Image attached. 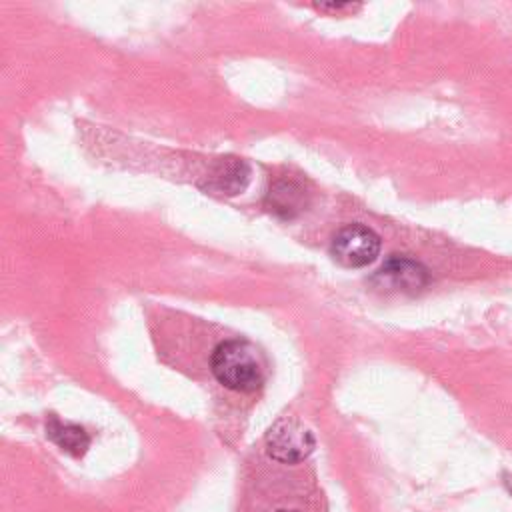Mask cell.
<instances>
[{"mask_svg": "<svg viewBox=\"0 0 512 512\" xmlns=\"http://www.w3.org/2000/svg\"><path fill=\"white\" fill-rule=\"evenodd\" d=\"M306 190L294 180L276 182L266 194V208L280 218H294L306 206Z\"/></svg>", "mask_w": 512, "mask_h": 512, "instance_id": "cell-6", "label": "cell"}, {"mask_svg": "<svg viewBox=\"0 0 512 512\" xmlns=\"http://www.w3.org/2000/svg\"><path fill=\"white\" fill-rule=\"evenodd\" d=\"M264 446L266 456L272 462L294 466L304 462L312 454L316 438L304 422L284 416L268 428L264 436Z\"/></svg>", "mask_w": 512, "mask_h": 512, "instance_id": "cell-2", "label": "cell"}, {"mask_svg": "<svg viewBox=\"0 0 512 512\" xmlns=\"http://www.w3.org/2000/svg\"><path fill=\"white\" fill-rule=\"evenodd\" d=\"M430 282L428 270L408 258V256H392L388 258L380 270L372 276V284L384 292H402V294H418Z\"/></svg>", "mask_w": 512, "mask_h": 512, "instance_id": "cell-4", "label": "cell"}, {"mask_svg": "<svg viewBox=\"0 0 512 512\" xmlns=\"http://www.w3.org/2000/svg\"><path fill=\"white\" fill-rule=\"evenodd\" d=\"M46 436L66 454L78 458L82 456L88 446H90V436L88 432L72 422H62L58 416L50 414V418L46 420Z\"/></svg>", "mask_w": 512, "mask_h": 512, "instance_id": "cell-7", "label": "cell"}, {"mask_svg": "<svg viewBox=\"0 0 512 512\" xmlns=\"http://www.w3.org/2000/svg\"><path fill=\"white\" fill-rule=\"evenodd\" d=\"M214 380L236 394H256L266 382V366L260 350L246 338L220 340L208 358Z\"/></svg>", "mask_w": 512, "mask_h": 512, "instance_id": "cell-1", "label": "cell"}, {"mask_svg": "<svg viewBox=\"0 0 512 512\" xmlns=\"http://www.w3.org/2000/svg\"><path fill=\"white\" fill-rule=\"evenodd\" d=\"M324 12H346V10H354L360 8V4H350V2H332V4H320L318 6Z\"/></svg>", "mask_w": 512, "mask_h": 512, "instance_id": "cell-9", "label": "cell"}, {"mask_svg": "<svg viewBox=\"0 0 512 512\" xmlns=\"http://www.w3.org/2000/svg\"><path fill=\"white\" fill-rule=\"evenodd\" d=\"M380 252V236L362 224H348L336 232L330 254L346 268H362L376 260Z\"/></svg>", "mask_w": 512, "mask_h": 512, "instance_id": "cell-3", "label": "cell"}, {"mask_svg": "<svg viewBox=\"0 0 512 512\" xmlns=\"http://www.w3.org/2000/svg\"><path fill=\"white\" fill-rule=\"evenodd\" d=\"M236 512H304V510L290 504H280L276 496H264L262 488L254 480H250L244 494L238 498Z\"/></svg>", "mask_w": 512, "mask_h": 512, "instance_id": "cell-8", "label": "cell"}, {"mask_svg": "<svg viewBox=\"0 0 512 512\" xmlns=\"http://www.w3.org/2000/svg\"><path fill=\"white\" fill-rule=\"evenodd\" d=\"M248 180H250V166L242 158L224 156L210 166L204 180L200 182V188L212 194L234 196L248 186Z\"/></svg>", "mask_w": 512, "mask_h": 512, "instance_id": "cell-5", "label": "cell"}]
</instances>
